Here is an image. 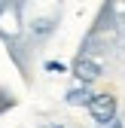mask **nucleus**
I'll return each instance as SVG.
<instances>
[{
  "label": "nucleus",
  "mask_w": 125,
  "mask_h": 128,
  "mask_svg": "<svg viewBox=\"0 0 125 128\" xmlns=\"http://www.w3.org/2000/svg\"><path fill=\"white\" fill-rule=\"evenodd\" d=\"M116 113H119V101H116V94H110V92L95 94V101H92V107H88V116L95 119V125H101V128H107L113 119H119Z\"/></svg>",
  "instance_id": "1"
},
{
  "label": "nucleus",
  "mask_w": 125,
  "mask_h": 128,
  "mask_svg": "<svg viewBox=\"0 0 125 128\" xmlns=\"http://www.w3.org/2000/svg\"><path fill=\"white\" fill-rule=\"evenodd\" d=\"M70 73L80 79V86H92L95 79H101V73H104V67H101V61H95V58H88V55H80L73 61V67H70Z\"/></svg>",
  "instance_id": "2"
},
{
  "label": "nucleus",
  "mask_w": 125,
  "mask_h": 128,
  "mask_svg": "<svg viewBox=\"0 0 125 128\" xmlns=\"http://www.w3.org/2000/svg\"><path fill=\"white\" fill-rule=\"evenodd\" d=\"M64 101L70 107H92V101H95V92H92V86H76L64 94Z\"/></svg>",
  "instance_id": "3"
},
{
  "label": "nucleus",
  "mask_w": 125,
  "mask_h": 128,
  "mask_svg": "<svg viewBox=\"0 0 125 128\" xmlns=\"http://www.w3.org/2000/svg\"><path fill=\"white\" fill-rule=\"evenodd\" d=\"M55 24H58L55 18H34V22H30V37H34V40H46L55 30Z\"/></svg>",
  "instance_id": "4"
},
{
  "label": "nucleus",
  "mask_w": 125,
  "mask_h": 128,
  "mask_svg": "<svg viewBox=\"0 0 125 128\" xmlns=\"http://www.w3.org/2000/svg\"><path fill=\"white\" fill-rule=\"evenodd\" d=\"M46 70H49V73H67L70 67H67L64 61H46Z\"/></svg>",
  "instance_id": "5"
},
{
  "label": "nucleus",
  "mask_w": 125,
  "mask_h": 128,
  "mask_svg": "<svg viewBox=\"0 0 125 128\" xmlns=\"http://www.w3.org/2000/svg\"><path fill=\"white\" fill-rule=\"evenodd\" d=\"M40 128H64V125H61V122H43Z\"/></svg>",
  "instance_id": "6"
}]
</instances>
